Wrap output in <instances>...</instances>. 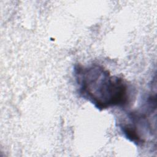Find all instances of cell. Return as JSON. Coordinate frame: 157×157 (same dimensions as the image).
Wrapping results in <instances>:
<instances>
[{
  "instance_id": "6da1fadb",
  "label": "cell",
  "mask_w": 157,
  "mask_h": 157,
  "mask_svg": "<svg viewBox=\"0 0 157 157\" xmlns=\"http://www.w3.org/2000/svg\"><path fill=\"white\" fill-rule=\"evenodd\" d=\"M74 76L80 96L99 110L124 106L129 102L126 82L120 77L112 75L102 66L77 64L74 67Z\"/></svg>"
}]
</instances>
